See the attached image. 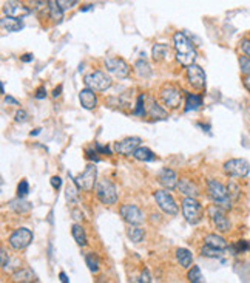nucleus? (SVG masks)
Masks as SVG:
<instances>
[{
  "label": "nucleus",
  "mask_w": 250,
  "mask_h": 283,
  "mask_svg": "<svg viewBox=\"0 0 250 283\" xmlns=\"http://www.w3.org/2000/svg\"><path fill=\"white\" fill-rule=\"evenodd\" d=\"M11 280L13 282H20V283H31V282H37V277L34 276L31 269L28 268H22V269H17L16 273H13L11 276Z\"/></svg>",
  "instance_id": "5701e85b"
},
{
  "label": "nucleus",
  "mask_w": 250,
  "mask_h": 283,
  "mask_svg": "<svg viewBox=\"0 0 250 283\" xmlns=\"http://www.w3.org/2000/svg\"><path fill=\"white\" fill-rule=\"evenodd\" d=\"M235 248H236V251H238V252H244V251H247V249L250 248V245H249L246 240H240V242L236 243Z\"/></svg>",
  "instance_id": "c03bdc74"
},
{
  "label": "nucleus",
  "mask_w": 250,
  "mask_h": 283,
  "mask_svg": "<svg viewBox=\"0 0 250 283\" xmlns=\"http://www.w3.org/2000/svg\"><path fill=\"white\" fill-rule=\"evenodd\" d=\"M176 260H178V263L181 265V268H184V269H189L193 265L192 252L189 251V249H184V248L176 249Z\"/></svg>",
  "instance_id": "393cba45"
},
{
  "label": "nucleus",
  "mask_w": 250,
  "mask_h": 283,
  "mask_svg": "<svg viewBox=\"0 0 250 283\" xmlns=\"http://www.w3.org/2000/svg\"><path fill=\"white\" fill-rule=\"evenodd\" d=\"M93 8V5H85L83 8H81V13H85V11H90Z\"/></svg>",
  "instance_id": "bf43d9fd"
},
{
  "label": "nucleus",
  "mask_w": 250,
  "mask_h": 283,
  "mask_svg": "<svg viewBox=\"0 0 250 283\" xmlns=\"http://www.w3.org/2000/svg\"><path fill=\"white\" fill-rule=\"evenodd\" d=\"M158 181H159L161 186L167 190H175L178 188V183H179L178 175L171 169H162L159 177H158Z\"/></svg>",
  "instance_id": "a211bd4d"
},
{
  "label": "nucleus",
  "mask_w": 250,
  "mask_h": 283,
  "mask_svg": "<svg viewBox=\"0 0 250 283\" xmlns=\"http://www.w3.org/2000/svg\"><path fill=\"white\" fill-rule=\"evenodd\" d=\"M227 190H229V195H230L232 201L240 200V197H241V186L235 181V178H230L229 184H227Z\"/></svg>",
  "instance_id": "473e14b6"
},
{
  "label": "nucleus",
  "mask_w": 250,
  "mask_h": 283,
  "mask_svg": "<svg viewBox=\"0 0 250 283\" xmlns=\"http://www.w3.org/2000/svg\"><path fill=\"white\" fill-rule=\"evenodd\" d=\"M85 154H86V159H91V161H99V158H97V152H96V150L86 149V150H85Z\"/></svg>",
  "instance_id": "de8ad7c7"
},
{
  "label": "nucleus",
  "mask_w": 250,
  "mask_h": 283,
  "mask_svg": "<svg viewBox=\"0 0 250 283\" xmlns=\"http://www.w3.org/2000/svg\"><path fill=\"white\" fill-rule=\"evenodd\" d=\"M133 115H136V116H144L145 115V96L144 94H140L138 97L136 108L133 110Z\"/></svg>",
  "instance_id": "4c0bfd02"
},
{
  "label": "nucleus",
  "mask_w": 250,
  "mask_h": 283,
  "mask_svg": "<svg viewBox=\"0 0 250 283\" xmlns=\"http://www.w3.org/2000/svg\"><path fill=\"white\" fill-rule=\"evenodd\" d=\"M29 192V184L27 180H22L19 183V186H17V197H22V198H25Z\"/></svg>",
  "instance_id": "58836bf2"
},
{
  "label": "nucleus",
  "mask_w": 250,
  "mask_h": 283,
  "mask_svg": "<svg viewBox=\"0 0 250 283\" xmlns=\"http://www.w3.org/2000/svg\"><path fill=\"white\" fill-rule=\"evenodd\" d=\"M57 3H59V6H60L63 11H68V9H71L76 3H78V0H57Z\"/></svg>",
  "instance_id": "a19ab883"
},
{
  "label": "nucleus",
  "mask_w": 250,
  "mask_h": 283,
  "mask_svg": "<svg viewBox=\"0 0 250 283\" xmlns=\"http://www.w3.org/2000/svg\"><path fill=\"white\" fill-rule=\"evenodd\" d=\"M199 254L202 257H209V258H220L224 254V249H218V248H213V246H209V245H204L199 249Z\"/></svg>",
  "instance_id": "2f4dec72"
},
{
  "label": "nucleus",
  "mask_w": 250,
  "mask_h": 283,
  "mask_svg": "<svg viewBox=\"0 0 250 283\" xmlns=\"http://www.w3.org/2000/svg\"><path fill=\"white\" fill-rule=\"evenodd\" d=\"M79 101L85 110H94L97 105V96H96L94 90L85 87V89L81 90V93H79Z\"/></svg>",
  "instance_id": "aec40b11"
},
{
  "label": "nucleus",
  "mask_w": 250,
  "mask_h": 283,
  "mask_svg": "<svg viewBox=\"0 0 250 283\" xmlns=\"http://www.w3.org/2000/svg\"><path fill=\"white\" fill-rule=\"evenodd\" d=\"M83 84H85V87H88V89H91L94 92H105L110 89L113 82H111V78L105 71L94 70L88 74H85Z\"/></svg>",
  "instance_id": "6e6552de"
},
{
  "label": "nucleus",
  "mask_w": 250,
  "mask_h": 283,
  "mask_svg": "<svg viewBox=\"0 0 250 283\" xmlns=\"http://www.w3.org/2000/svg\"><path fill=\"white\" fill-rule=\"evenodd\" d=\"M127 237L133 243H140V242L144 240L145 232H144L142 227H139V224H128V227H127Z\"/></svg>",
  "instance_id": "bb28decb"
},
{
  "label": "nucleus",
  "mask_w": 250,
  "mask_h": 283,
  "mask_svg": "<svg viewBox=\"0 0 250 283\" xmlns=\"http://www.w3.org/2000/svg\"><path fill=\"white\" fill-rule=\"evenodd\" d=\"M51 186L57 190V189L62 186V180H60V177H53V178H51Z\"/></svg>",
  "instance_id": "8fccbe9b"
},
{
  "label": "nucleus",
  "mask_w": 250,
  "mask_h": 283,
  "mask_svg": "<svg viewBox=\"0 0 250 283\" xmlns=\"http://www.w3.org/2000/svg\"><path fill=\"white\" fill-rule=\"evenodd\" d=\"M202 105V96L196 93H186V112L198 110Z\"/></svg>",
  "instance_id": "c85d7f7f"
},
{
  "label": "nucleus",
  "mask_w": 250,
  "mask_h": 283,
  "mask_svg": "<svg viewBox=\"0 0 250 283\" xmlns=\"http://www.w3.org/2000/svg\"><path fill=\"white\" fill-rule=\"evenodd\" d=\"M97 183V169L96 166H86V169L79 173L78 177L74 178V184L78 186L79 190H85V192H91Z\"/></svg>",
  "instance_id": "9d476101"
},
{
  "label": "nucleus",
  "mask_w": 250,
  "mask_h": 283,
  "mask_svg": "<svg viewBox=\"0 0 250 283\" xmlns=\"http://www.w3.org/2000/svg\"><path fill=\"white\" fill-rule=\"evenodd\" d=\"M151 56L155 62H167L173 58V48L167 43H156L151 50Z\"/></svg>",
  "instance_id": "6ab92c4d"
},
{
  "label": "nucleus",
  "mask_w": 250,
  "mask_h": 283,
  "mask_svg": "<svg viewBox=\"0 0 250 283\" xmlns=\"http://www.w3.org/2000/svg\"><path fill=\"white\" fill-rule=\"evenodd\" d=\"M238 50H240L241 54H246V56L250 58V37H244V39H241L240 45H238Z\"/></svg>",
  "instance_id": "ea45409f"
},
{
  "label": "nucleus",
  "mask_w": 250,
  "mask_h": 283,
  "mask_svg": "<svg viewBox=\"0 0 250 283\" xmlns=\"http://www.w3.org/2000/svg\"><path fill=\"white\" fill-rule=\"evenodd\" d=\"M173 48L176 51L175 58L182 67H189V65L194 63L196 50L193 48V43L182 31H176L175 34H173Z\"/></svg>",
  "instance_id": "f257e3e1"
},
{
  "label": "nucleus",
  "mask_w": 250,
  "mask_h": 283,
  "mask_svg": "<svg viewBox=\"0 0 250 283\" xmlns=\"http://www.w3.org/2000/svg\"><path fill=\"white\" fill-rule=\"evenodd\" d=\"M133 158L138 159V161H144V162H148V161H155L156 159V155L151 152L148 147H138L133 154Z\"/></svg>",
  "instance_id": "c756f323"
},
{
  "label": "nucleus",
  "mask_w": 250,
  "mask_h": 283,
  "mask_svg": "<svg viewBox=\"0 0 250 283\" xmlns=\"http://www.w3.org/2000/svg\"><path fill=\"white\" fill-rule=\"evenodd\" d=\"M205 189H207V195L213 204L220 206L224 211L233 209V201L229 195V190H227V186H224L221 181L210 178L205 181Z\"/></svg>",
  "instance_id": "7ed1b4c3"
},
{
  "label": "nucleus",
  "mask_w": 250,
  "mask_h": 283,
  "mask_svg": "<svg viewBox=\"0 0 250 283\" xmlns=\"http://www.w3.org/2000/svg\"><path fill=\"white\" fill-rule=\"evenodd\" d=\"M0 254H2V269H6V266H8V263H9V255H8V252H6V249L2 248Z\"/></svg>",
  "instance_id": "a18cd8bd"
},
{
  "label": "nucleus",
  "mask_w": 250,
  "mask_h": 283,
  "mask_svg": "<svg viewBox=\"0 0 250 283\" xmlns=\"http://www.w3.org/2000/svg\"><path fill=\"white\" fill-rule=\"evenodd\" d=\"M238 62H240V68L243 74H250V58L246 54H240L238 56Z\"/></svg>",
  "instance_id": "e433bc0d"
},
{
  "label": "nucleus",
  "mask_w": 250,
  "mask_h": 283,
  "mask_svg": "<svg viewBox=\"0 0 250 283\" xmlns=\"http://www.w3.org/2000/svg\"><path fill=\"white\" fill-rule=\"evenodd\" d=\"M135 70L138 71V74L140 76V78H150L151 76V68H150V65L145 62V61H138L135 63Z\"/></svg>",
  "instance_id": "f704fd0d"
},
{
  "label": "nucleus",
  "mask_w": 250,
  "mask_h": 283,
  "mask_svg": "<svg viewBox=\"0 0 250 283\" xmlns=\"http://www.w3.org/2000/svg\"><path fill=\"white\" fill-rule=\"evenodd\" d=\"M225 212L227 211L221 209L220 206H216V204H210L209 209H207V215H209V220H210L212 226L221 234L229 232L232 229V223L229 219H227Z\"/></svg>",
  "instance_id": "0eeeda50"
},
{
  "label": "nucleus",
  "mask_w": 250,
  "mask_h": 283,
  "mask_svg": "<svg viewBox=\"0 0 250 283\" xmlns=\"http://www.w3.org/2000/svg\"><path fill=\"white\" fill-rule=\"evenodd\" d=\"M5 102L6 104H13V105H19V102L14 99V97H11V96H5Z\"/></svg>",
  "instance_id": "864d4df0"
},
{
  "label": "nucleus",
  "mask_w": 250,
  "mask_h": 283,
  "mask_svg": "<svg viewBox=\"0 0 250 283\" xmlns=\"http://www.w3.org/2000/svg\"><path fill=\"white\" fill-rule=\"evenodd\" d=\"M73 215H74V217H73V219H74V220H81V219H83V217H82V215H81V214H79L78 211H76V209L73 211Z\"/></svg>",
  "instance_id": "4d7b16f0"
},
{
  "label": "nucleus",
  "mask_w": 250,
  "mask_h": 283,
  "mask_svg": "<svg viewBox=\"0 0 250 283\" xmlns=\"http://www.w3.org/2000/svg\"><path fill=\"white\" fill-rule=\"evenodd\" d=\"M139 282H145V283H150V282H151V276H150V273H148V269H147V268L142 271V274H140Z\"/></svg>",
  "instance_id": "09e8293b"
},
{
  "label": "nucleus",
  "mask_w": 250,
  "mask_h": 283,
  "mask_svg": "<svg viewBox=\"0 0 250 283\" xmlns=\"http://www.w3.org/2000/svg\"><path fill=\"white\" fill-rule=\"evenodd\" d=\"M48 3H50V13H48L50 19L54 22V24H60L65 11L59 6L57 0H48Z\"/></svg>",
  "instance_id": "cd10ccee"
},
{
  "label": "nucleus",
  "mask_w": 250,
  "mask_h": 283,
  "mask_svg": "<svg viewBox=\"0 0 250 283\" xmlns=\"http://www.w3.org/2000/svg\"><path fill=\"white\" fill-rule=\"evenodd\" d=\"M186 74H187V81L193 87L194 90L202 92L205 89V84H207V76H205L204 70L199 67L198 63H192L189 67H186Z\"/></svg>",
  "instance_id": "f8f14e48"
},
{
  "label": "nucleus",
  "mask_w": 250,
  "mask_h": 283,
  "mask_svg": "<svg viewBox=\"0 0 250 283\" xmlns=\"http://www.w3.org/2000/svg\"><path fill=\"white\" fill-rule=\"evenodd\" d=\"M140 143H142V139L138 138V136L124 138L122 141H117V143H114V152L119 155H124V157H132Z\"/></svg>",
  "instance_id": "2eb2a0df"
},
{
  "label": "nucleus",
  "mask_w": 250,
  "mask_h": 283,
  "mask_svg": "<svg viewBox=\"0 0 250 283\" xmlns=\"http://www.w3.org/2000/svg\"><path fill=\"white\" fill-rule=\"evenodd\" d=\"M145 115L153 119H167L168 118L167 108L162 104L159 105L155 97H148V101L145 102Z\"/></svg>",
  "instance_id": "f3484780"
},
{
  "label": "nucleus",
  "mask_w": 250,
  "mask_h": 283,
  "mask_svg": "<svg viewBox=\"0 0 250 283\" xmlns=\"http://www.w3.org/2000/svg\"><path fill=\"white\" fill-rule=\"evenodd\" d=\"M104 63H105L107 71L114 74L119 79H124L132 73V67H130V65L125 62V59H122V58H107L104 61Z\"/></svg>",
  "instance_id": "ddd939ff"
},
{
  "label": "nucleus",
  "mask_w": 250,
  "mask_h": 283,
  "mask_svg": "<svg viewBox=\"0 0 250 283\" xmlns=\"http://www.w3.org/2000/svg\"><path fill=\"white\" fill-rule=\"evenodd\" d=\"M60 92H62V85H59V87H57V89L53 92V96H54V97H57V96L60 94Z\"/></svg>",
  "instance_id": "13d9d810"
},
{
  "label": "nucleus",
  "mask_w": 250,
  "mask_h": 283,
  "mask_svg": "<svg viewBox=\"0 0 250 283\" xmlns=\"http://www.w3.org/2000/svg\"><path fill=\"white\" fill-rule=\"evenodd\" d=\"M119 214H121L122 220L128 224H144L145 215L135 204H122L119 208Z\"/></svg>",
  "instance_id": "4468645a"
},
{
  "label": "nucleus",
  "mask_w": 250,
  "mask_h": 283,
  "mask_svg": "<svg viewBox=\"0 0 250 283\" xmlns=\"http://www.w3.org/2000/svg\"><path fill=\"white\" fill-rule=\"evenodd\" d=\"M153 197H155V201L156 204L159 206V209L167 214V215H171V217H175L178 215L179 212V208H178V204L175 201V198L171 197V195L167 192V189H159V190H155L153 193Z\"/></svg>",
  "instance_id": "1a4fd4ad"
},
{
  "label": "nucleus",
  "mask_w": 250,
  "mask_h": 283,
  "mask_svg": "<svg viewBox=\"0 0 250 283\" xmlns=\"http://www.w3.org/2000/svg\"><path fill=\"white\" fill-rule=\"evenodd\" d=\"M59 277H60V282H63V283H68L70 282V279L67 277V274H65L63 271H60V273H59Z\"/></svg>",
  "instance_id": "6e6d98bb"
},
{
  "label": "nucleus",
  "mask_w": 250,
  "mask_h": 283,
  "mask_svg": "<svg viewBox=\"0 0 250 283\" xmlns=\"http://www.w3.org/2000/svg\"><path fill=\"white\" fill-rule=\"evenodd\" d=\"M178 189H179V192L184 195V197H194V198H198V195H199L198 186L190 178H181L179 183H178Z\"/></svg>",
  "instance_id": "412c9836"
},
{
  "label": "nucleus",
  "mask_w": 250,
  "mask_h": 283,
  "mask_svg": "<svg viewBox=\"0 0 250 283\" xmlns=\"http://www.w3.org/2000/svg\"><path fill=\"white\" fill-rule=\"evenodd\" d=\"M85 263L91 273H97V271H99V257H97L94 252L85 254Z\"/></svg>",
  "instance_id": "72a5a7b5"
},
{
  "label": "nucleus",
  "mask_w": 250,
  "mask_h": 283,
  "mask_svg": "<svg viewBox=\"0 0 250 283\" xmlns=\"http://www.w3.org/2000/svg\"><path fill=\"white\" fill-rule=\"evenodd\" d=\"M28 118H29V115L25 110H22V108H20V110L16 113V123H27Z\"/></svg>",
  "instance_id": "79ce46f5"
},
{
  "label": "nucleus",
  "mask_w": 250,
  "mask_h": 283,
  "mask_svg": "<svg viewBox=\"0 0 250 283\" xmlns=\"http://www.w3.org/2000/svg\"><path fill=\"white\" fill-rule=\"evenodd\" d=\"M181 208H182V215H184V219L187 220V223L198 224L202 220L204 209H202L201 203L194 197H184Z\"/></svg>",
  "instance_id": "39448f33"
},
{
  "label": "nucleus",
  "mask_w": 250,
  "mask_h": 283,
  "mask_svg": "<svg viewBox=\"0 0 250 283\" xmlns=\"http://www.w3.org/2000/svg\"><path fill=\"white\" fill-rule=\"evenodd\" d=\"M94 146H96L97 152H101V154H110V149L108 147H102L101 144H94Z\"/></svg>",
  "instance_id": "603ef678"
},
{
  "label": "nucleus",
  "mask_w": 250,
  "mask_h": 283,
  "mask_svg": "<svg viewBox=\"0 0 250 283\" xmlns=\"http://www.w3.org/2000/svg\"><path fill=\"white\" fill-rule=\"evenodd\" d=\"M3 13L5 16H11V17H17L22 19L31 13V9L20 2V0H8V2L3 3Z\"/></svg>",
  "instance_id": "dca6fc26"
},
{
  "label": "nucleus",
  "mask_w": 250,
  "mask_h": 283,
  "mask_svg": "<svg viewBox=\"0 0 250 283\" xmlns=\"http://www.w3.org/2000/svg\"><path fill=\"white\" fill-rule=\"evenodd\" d=\"M158 99L168 112H175L178 108H181L184 102V92L179 85L167 82L164 85H161V89L158 92Z\"/></svg>",
  "instance_id": "f03ea898"
},
{
  "label": "nucleus",
  "mask_w": 250,
  "mask_h": 283,
  "mask_svg": "<svg viewBox=\"0 0 250 283\" xmlns=\"http://www.w3.org/2000/svg\"><path fill=\"white\" fill-rule=\"evenodd\" d=\"M67 198L70 201H76L78 200V192H76L74 186H71V184H68V188H67Z\"/></svg>",
  "instance_id": "37998d69"
},
{
  "label": "nucleus",
  "mask_w": 250,
  "mask_h": 283,
  "mask_svg": "<svg viewBox=\"0 0 250 283\" xmlns=\"http://www.w3.org/2000/svg\"><path fill=\"white\" fill-rule=\"evenodd\" d=\"M0 25H2L3 31H9V32H17L24 30V24L20 22V19L17 17H11V16H5L0 20Z\"/></svg>",
  "instance_id": "4be33fe9"
},
{
  "label": "nucleus",
  "mask_w": 250,
  "mask_h": 283,
  "mask_svg": "<svg viewBox=\"0 0 250 283\" xmlns=\"http://www.w3.org/2000/svg\"><path fill=\"white\" fill-rule=\"evenodd\" d=\"M9 209L11 211H14L16 214H28L31 209H32V204L27 200H24L22 197H17L14 200H11L9 201Z\"/></svg>",
  "instance_id": "b1692460"
},
{
  "label": "nucleus",
  "mask_w": 250,
  "mask_h": 283,
  "mask_svg": "<svg viewBox=\"0 0 250 283\" xmlns=\"http://www.w3.org/2000/svg\"><path fill=\"white\" fill-rule=\"evenodd\" d=\"M71 234H73L74 242L78 243L79 246H86V234H85V229L81 224L74 223L71 226Z\"/></svg>",
  "instance_id": "7c9ffc66"
},
{
  "label": "nucleus",
  "mask_w": 250,
  "mask_h": 283,
  "mask_svg": "<svg viewBox=\"0 0 250 283\" xmlns=\"http://www.w3.org/2000/svg\"><path fill=\"white\" fill-rule=\"evenodd\" d=\"M243 85H244V89L250 93V74H243Z\"/></svg>",
  "instance_id": "3c124183"
},
{
  "label": "nucleus",
  "mask_w": 250,
  "mask_h": 283,
  "mask_svg": "<svg viewBox=\"0 0 250 283\" xmlns=\"http://www.w3.org/2000/svg\"><path fill=\"white\" fill-rule=\"evenodd\" d=\"M187 279L193 283H198V282H202V274H201V269L199 266L193 265L189 268V273H187Z\"/></svg>",
  "instance_id": "c9c22d12"
},
{
  "label": "nucleus",
  "mask_w": 250,
  "mask_h": 283,
  "mask_svg": "<svg viewBox=\"0 0 250 283\" xmlns=\"http://www.w3.org/2000/svg\"><path fill=\"white\" fill-rule=\"evenodd\" d=\"M204 245H209V246H213V248H218V249H227V242L222 235H218V234H207L204 237Z\"/></svg>",
  "instance_id": "a878e982"
},
{
  "label": "nucleus",
  "mask_w": 250,
  "mask_h": 283,
  "mask_svg": "<svg viewBox=\"0 0 250 283\" xmlns=\"http://www.w3.org/2000/svg\"><path fill=\"white\" fill-rule=\"evenodd\" d=\"M34 97H36V99H45V97H47V89H45V87H39V89L36 90Z\"/></svg>",
  "instance_id": "49530a36"
},
{
  "label": "nucleus",
  "mask_w": 250,
  "mask_h": 283,
  "mask_svg": "<svg viewBox=\"0 0 250 283\" xmlns=\"http://www.w3.org/2000/svg\"><path fill=\"white\" fill-rule=\"evenodd\" d=\"M96 197L102 204L113 206L117 203V189L108 178H101L96 183Z\"/></svg>",
  "instance_id": "20e7f679"
},
{
  "label": "nucleus",
  "mask_w": 250,
  "mask_h": 283,
  "mask_svg": "<svg viewBox=\"0 0 250 283\" xmlns=\"http://www.w3.org/2000/svg\"><path fill=\"white\" fill-rule=\"evenodd\" d=\"M32 59H34V56H32V54H24V56H22V61H24V62H31Z\"/></svg>",
  "instance_id": "5fc2aeb1"
},
{
  "label": "nucleus",
  "mask_w": 250,
  "mask_h": 283,
  "mask_svg": "<svg viewBox=\"0 0 250 283\" xmlns=\"http://www.w3.org/2000/svg\"><path fill=\"white\" fill-rule=\"evenodd\" d=\"M31 242H32V232L28 227H19L8 238L9 248L14 249V251H24L25 248L31 245Z\"/></svg>",
  "instance_id": "9b49d317"
},
{
  "label": "nucleus",
  "mask_w": 250,
  "mask_h": 283,
  "mask_svg": "<svg viewBox=\"0 0 250 283\" xmlns=\"http://www.w3.org/2000/svg\"><path fill=\"white\" fill-rule=\"evenodd\" d=\"M222 172L224 175L229 178H235V180L246 178L250 172V162L243 158H232L224 162Z\"/></svg>",
  "instance_id": "423d86ee"
}]
</instances>
